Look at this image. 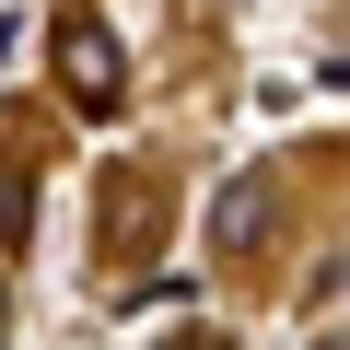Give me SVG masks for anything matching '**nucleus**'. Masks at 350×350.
<instances>
[{
    "label": "nucleus",
    "instance_id": "4",
    "mask_svg": "<svg viewBox=\"0 0 350 350\" xmlns=\"http://www.w3.org/2000/svg\"><path fill=\"white\" fill-rule=\"evenodd\" d=\"M315 350H350V338H315Z\"/></svg>",
    "mask_w": 350,
    "mask_h": 350
},
{
    "label": "nucleus",
    "instance_id": "5",
    "mask_svg": "<svg viewBox=\"0 0 350 350\" xmlns=\"http://www.w3.org/2000/svg\"><path fill=\"white\" fill-rule=\"evenodd\" d=\"M0 315H12V292H0Z\"/></svg>",
    "mask_w": 350,
    "mask_h": 350
},
{
    "label": "nucleus",
    "instance_id": "3",
    "mask_svg": "<svg viewBox=\"0 0 350 350\" xmlns=\"http://www.w3.org/2000/svg\"><path fill=\"white\" fill-rule=\"evenodd\" d=\"M187 350H222V338H187Z\"/></svg>",
    "mask_w": 350,
    "mask_h": 350
},
{
    "label": "nucleus",
    "instance_id": "1",
    "mask_svg": "<svg viewBox=\"0 0 350 350\" xmlns=\"http://www.w3.org/2000/svg\"><path fill=\"white\" fill-rule=\"evenodd\" d=\"M59 82H70V105H82V117H117V82H129V70H117V36H105L94 12H70V24H59Z\"/></svg>",
    "mask_w": 350,
    "mask_h": 350
},
{
    "label": "nucleus",
    "instance_id": "2",
    "mask_svg": "<svg viewBox=\"0 0 350 350\" xmlns=\"http://www.w3.org/2000/svg\"><path fill=\"white\" fill-rule=\"evenodd\" d=\"M257 234H269V175L245 163V175L211 187V245H257Z\"/></svg>",
    "mask_w": 350,
    "mask_h": 350
}]
</instances>
